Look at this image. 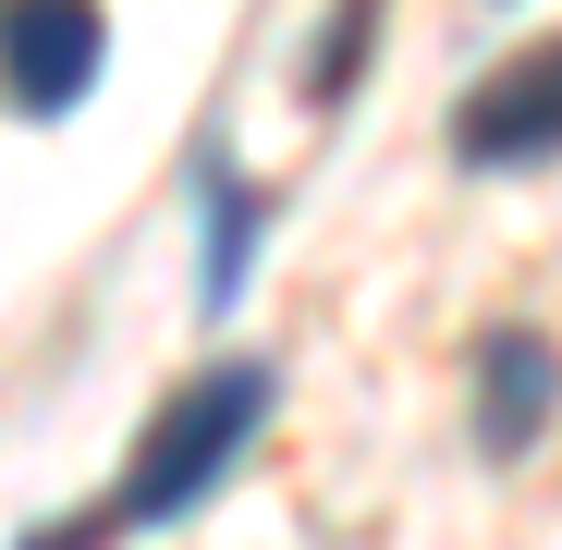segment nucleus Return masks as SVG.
Masks as SVG:
<instances>
[{"label": "nucleus", "instance_id": "f257e3e1", "mask_svg": "<svg viewBox=\"0 0 562 550\" xmlns=\"http://www.w3.org/2000/svg\"><path fill=\"white\" fill-rule=\"evenodd\" d=\"M269 404H281V380L257 355H221V367H196L147 428H135V452H123V478L86 502V514H49V526H25L13 550H111V538H147V526H183L245 452H257V428H269Z\"/></svg>", "mask_w": 562, "mask_h": 550}, {"label": "nucleus", "instance_id": "f03ea898", "mask_svg": "<svg viewBox=\"0 0 562 550\" xmlns=\"http://www.w3.org/2000/svg\"><path fill=\"white\" fill-rule=\"evenodd\" d=\"M99 61H111V13L99 0H0V99L25 123L86 111Z\"/></svg>", "mask_w": 562, "mask_h": 550}, {"label": "nucleus", "instance_id": "7ed1b4c3", "mask_svg": "<svg viewBox=\"0 0 562 550\" xmlns=\"http://www.w3.org/2000/svg\"><path fill=\"white\" fill-rule=\"evenodd\" d=\"M550 147H562V61L550 49H514L490 86H464V111H452L464 171H550Z\"/></svg>", "mask_w": 562, "mask_h": 550}, {"label": "nucleus", "instance_id": "20e7f679", "mask_svg": "<svg viewBox=\"0 0 562 550\" xmlns=\"http://www.w3.org/2000/svg\"><path fill=\"white\" fill-rule=\"evenodd\" d=\"M183 197H196V318H233V306H245V282H257L269 197L245 183L233 135H196V159H183Z\"/></svg>", "mask_w": 562, "mask_h": 550}, {"label": "nucleus", "instance_id": "39448f33", "mask_svg": "<svg viewBox=\"0 0 562 550\" xmlns=\"http://www.w3.org/2000/svg\"><path fill=\"white\" fill-rule=\"evenodd\" d=\"M550 440V330H490L477 343V452L490 465H526Z\"/></svg>", "mask_w": 562, "mask_h": 550}, {"label": "nucleus", "instance_id": "423d86ee", "mask_svg": "<svg viewBox=\"0 0 562 550\" xmlns=\"http://www.w3.org/2000/svg\"><path fill=\"white\" fill-rule=\"evenodd\" d=\"M380 13L392 0H330V25L306 37V111H342L367 86V49H380Z\"/></svg>", "mask_w": 562, "mask_h": 550}]
</instances>
